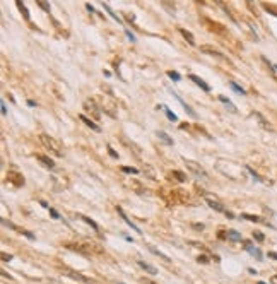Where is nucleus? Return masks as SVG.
Listing matches in <instances>:
<instances>
[{
    "label": "nucleus",
    "mask_w": 277,
    "mask_h": 284,
    "mask_svg": "<svg viewBox=\"0 0 277 284\" xmlns=\"http://www.w3.org/2000/svg\"><path fill=\"white\" fill-rule=\"evenodd\" d=\"M38 5H40L41 7V9H43V10H46V12H52V7H50L48 5V3H46V2H43V0H40V2H38Z\"/></svg>",
    "instance_id": "bb28decb"
},
{
    "label": "nucleus",
    "mask_w": 277,
    "mask_h": 284,
    "mask_svg": "<svg viewBox=\"0 0 277 284\" xmlns=\"http://www.w3.org/2000/svg\"><path fill=\"white\" fill-rule=\"evenodd\" d=\"M15 5H17V9L22 12V16H24L26 21H29V17H31V16H29V10L26 9V5H24V3H22V2H15Z\"/></svg>",
    "instance_id": "f3484780"
},
{
    "label": "nucleus",
    "mask_w": 277,
    "mask_h": 284,
    "mask_svg": "<svg viewBox=\"0 0 277 284\" xmlns=\"http://www.w3.org/2000/svg\"><path fill=\"white\" fill-rule=\"evenodd\" d=\"M229 87L234 91V93H238V94H241V96H245V94H246V93H245V89H241V87L238 86L236 82H233V80H231V82H229Z\"/></svg>",
    "instance_id": "aec40b11"
},
{
    "label": "nucleus",
    "mask_w": 277,
    "mask_h": 284,
    "mask_svg": "<svg viewBox=\"0 0 277 284\" xmlns=\"http://www.w3.org/2000/svg\"><path fill=\"white\" fill-rule=\"evenodd\" d=\"M86 9L89 10V12H96V10H94V7H92L91 3H86Z\"/></svg>",
    "instance_id": "58836bf2"
},
{
    "label": "nucleus",
    "mask_w": 277,
    "mask_h": 284,
    "mask_svg": "<svg viewBox=\"0 0 277 284\" xmlns=\"http://www.w3.org/2000/svg\"><path fill=\"white\" fill-rule=\"evenodd\" d=\"M123 171H125V173H138V170H137V168H129V166H125V168H123Z\"/></svg>",
    "instance_id": "2f4dec72"
},
{
    "label": "nucleus",
    "mask_w": 277,
    "mask_h": 284,
    "mask_svg": "<svg viewBox=\"0 0 277 284\" xmlns=\"http://www.w3.org/2000/svg\"><path fill=\"white\" fill-rule=\"evenodd\" d=\"M118 284H123V283H118Z\"/></svg>",
    "instance_id": "de8ad7c7"
},
{
    "label": "nucleus",
    "mask_w": 277,
    "mask_h": 284,
    "mask_svg": "<svg viewBox=\"0 0 277 284\" xmlns=\"http://www.w3.org/2000/svg\"><path fill=\"white\" fill-rule=\"evenodd\" d=\"M219 99H221V101H222V103H224V105H226V106H228V108H229L231 111H233V113H236V106H234V105H233V103H231V101H229V99H228V98H226V96H219Z\"/></svg>",
    "instance_id": "a211bd4d"
},
{
    "label": "nucleus",
    "mask_w": 277,
    "mask_h": 284,
    "mask_svg": "<svg viewBox=\"0 0 277 284\" xmlns=\"http://www.w3.org/2000/svg\"><path fill=\"white\" fill-rule=\"evenodd\" d=\"M178 29H180V33H182V36L188 41V45L195 47V38H194V34H192L190 31H187V29H183V28H178Z\"/></svg>",
    "instance_id": "ddd939ff"
},
{
    "label": "nucleus",
    "mask_w": 277,
    "mask_h": 284,
    "mask_svg": "<svg viewBox=\"0 0 277 284\" xmlns=\"http://www.w3.org/2000/svg\"><path fill=\"white\" fill-rule=\"evenodd\" d=\"M255 117H257V118H259V120H260V124H262V127H264V129H269V130H271V127H269V122L265 120V118L262 117L260 113H257V111H255Z\"/></svg>",
    "instance_id": "b1692460"
},
{
    "label": "nucleus",
    "mask_w": 277,
    "mask_h": 284,
    "mask_svg": "<svg viewBox=\"0 0 277 284\" xmlns=\"http://www.w3.org/2000/svg\"><path fill=\"white\" fill-rule=\"evenodd\" d=\"M108 152H110V156H111V158H118V152H115L111 145H108Z\"/></svg>",
    "instance_id": "72a5a7b5"
},
{
    "label": "nucleus",
    "mask_w": 277,
    "mask_h": 284,
    "mask_svg": "<svg viewBox=\"0 0 277 284\" xmlns=\"http://www.w3.org/2000/svg\"><path fill=\"white\" fill-rule=\"evenodd\" d=\"M79 118H80V120H82L84 124H86L87 127H89V129L94 130V132H101V127H99V125H96L94 122L91 120V118H87V117H86V115H80Z\"/></svg>",
    "instance_id": "9b49d317"
},
{
    "label": "nucleus",
    "mask_w": 277,
    "mask_h": 284,
    "mask_svg": "<svg viewBox=\"0 0 277 284\" xmlns=\"http://www.w3.org/2000/svg\"><path fill=\"white\" fill-rule=\"evenodd\" d=\"M269 257H271V259H274V260H277V253L276 252H271V253H269Z\"/></svg>",
    "instance_id": "ea45409f"
},
{
    "label": "nucleus",
    "mask_w": 277,
    "mask_h": 284,
    "mask_svg": "<svg viewBox=\"0 0 277 284\" xmlns=\"http://www.w3.org/2000/svg\"><path fill=\"white\" fill-rule=\"evenodd\" d=\"M183 161H185V164H187L188 170H190L195 176H199V178H200V176H202V178H207V173L204 171V168L200 166L199 163H195V161H190V159H187V158H185Z\"/></svg>",
    "instance_id": "7ed1b4c3"
},
{
    "label": "nucleus",
    "mask_w": 277,
    "mask_h": 284,
    "mask_svg": "<svg viewBox=\"0 0 277 284\" xmlns=\"http://www.w3.org/2000/svg\"><path fill=\"white\" fill-rule=\"evenodd\" d=\"M173 176H176L178 182H185V180H187V176H185L182 171H173Z\"/></svg>",
    "instance_id": "cd10ccee"
},
{
    "label": "nucleus",
    "mask_w": 277,
    "mask_h": 284,
    "mask_svg": "<svg viewBox=\"0 0 277 284\" xmlns=\"http://www.w3.org/2000/svg\"><path fill=\"white\" fill-rule=\"evenodd\" d=\"M259 284H267V283H264V281H260V283H259Z\"/></svg>",
    "instance_id": "a18cd8bd"
},
{
    "label": "nucleus",
    "mask_w": 277,
    "mask_h": 284,
    "mask_svg": "<svg viewBox=\"0 0 277 284\" xmlns=\"http://www.w3.org/2000/svg\"><path fill=\"white\" fill-rule=\"evenodd\" d=\"M0 108H2V115H7V108H5V103H0Z\"/></svg>",
    "instance_id": "4c0bfd02"
},
{
    "label": "nucleus",
    "mask_w": 277,
    "mask_h": 284,
    "mask_svg": "<svg viewBox=\"0 0 277 284\" xmlns=\"http://www.w3.org/2000/svg\"><path fill=\"white\" fill-rule=\"evenodd\" d=\"M137 264H138V266H140L142 269H144L145 272H149V274H152V276H154V274H157V269H156V267H152V266H149V264H145L144 260H138Z\"/></svg>",
    "instance_id": "4468645a"
},
{
    "label": "nucleus",
    "mask_w": 277,
    "mask_h": 284,
    "mask_svg": "<svg viewBox=\"0 0 277 284\" xmlns=\"http://www.w3.org/2000/svg\"><path fill=\"white\" fill-rule=\"evenodd\" d=\"M245 250L248 252V253H252L253 257H257V259H262V252H260V248H257V247H253L252 243H248V241H246L245 243Z\"/></svg>",
    "instance_id": "1a4fd4ad"
},
{
    "label": "nucleus",
    "mask_w": 277,
    "mask_h": 284,
    "mask_svg": "<svg viewBox=\"0 0 277 284\" xmlns=\"http://www.w3.org/2000/svg\"><path fill=\"white\" fill-rule=\"evenodd\" d=\"M200 52L207 53V55H210V57H222V53L219 52V50L209 47V45H202V47H200Z\"/></svg>",
    "instance_id": "6e6552de"
},
{
    "label": "nucleus",
    "mask_w": 277,
    "mask_h": 284,
    "mask_svg": "<svg viewBox=\"0 0 277 284\" xmlns=\"http://www.w3.org/2000/svg\"><path fill=\"white\" fill-rule=\"evenodd\" d=\"M195 229H204V224H194Z\"/></svg>",
    "instance_id": "79ce46f5"
},
{
    "label": "nucleus",
    "mask_w": 277,
    "mask_h": 284,
    "mask_svg": "<svg viewBox=\"0 0 277 284\" xmlns=\"http://www.w3.org/2000/svg\"><path fill=\"white\" fill-rule=\"evenodd\" d=\"M228 240H231V241H243V236H241L238 231H234V229H229V231H228Z\"/></svg>",
    "instance_id": "dca6fc26"
},
{
    "label": "nucleus",
    "mask_w": 277,
    "mask_h": 284,
    "mask_svg": "<svg viewBox=\"0 0 277 284\" xmlns=\"http://www.w3.org/2000/svg\"><path fill=\"white\" fill-rule=\"evenodd\" d=\"M253 238H255V240H257V241H260V243H262V241H264V240H265V236H264V235H262V233H260V231H255V233H253Z\"/></svg>",
    "instance_id": "c85d7f7f"
},
{
    "label": "nucleus",
    "mask_w": 277,
    "mask_h": 284,
    "mask_svg": "<svg viewBox=\"0 0 277 284\" xmlns=\"http://www.w3.org/2000/svg\"><path fill=\"white\" fill-rule=\"evenodd\" d=\"M164 113H166V117H168V120H169V122H176V120H178V117H176V115L173 113V111L169 110L168 106H164Z\"/></svg>",
    "instance_id": "412c9836"
},
{
    "label": "nucleus",
    "mask_w": 277,
    "mask_h": 284,
    "mask_svg": "<svg viewBox=\"0 0 277 284\" xmlns=\"http://www.w3.org/2000/svg\"><path fill=\"white\" fill-rule=\"evenodd\" d=\"M188 77H190V80H194V82L197 84L199 87H202V89L206 91V93H209V91H210V86H209V84H207V82H206V80H204V79H200L199 75H195V74H190V75H188Z\"/></svg>",
    "instance_id": "39448f33"
},
{
    "label": "nucleus",
    "mask_w": 277,
    "mask_h": 284,
    "mask_svg": "<svg viewBox=\"0 0 277 284\" xmlns=\"http://www.w3.org/2000/svg\"><path fill=\"white\" fill-rule=\"evenodd\" d=\"M28 105H29V106H36V103H34L33 99H29V101H28Z\"/></svg>",
    "instance_id": "c03bdc74"
},
{
    "label": "nucleus",
    "mask_w": 277,
    "mask_h": 284,
    "mask_svg": "<svg viewBox=\"0 0 277 284\" xmlns=\"http://www.w3.org/2000/svg\"><path fill=\"white\" fill-rule=\"evenodd\" d=\"M103 7H105V10H108V12H110V16H113V19H115V21L122 22V19L118 17V16H115V12H113V10H111V7L108 5V3H105V2H103Z\"/></svg>",
    "instance_id": "393cba45"
},
{
    "label": "nucleus",
    "mask_w": 277,
    "mask_h": 284,
    "mask_svg": "<svg viewBox=\"0 0 277 284\" xmlns=\"http://www.w3.org/2000/svg\"><path fill=\"white\" fill-rule=\"evenodd\" d=\"M117 213H118V214H120V216H122V219H123V221H125V222H127V224H129V226H130V228H132V229H134V231H137V233H138V235H140V233H142V231H140V228H138V226H136V224H134V222H132V221H130V219H129V217H127V216H125V213H123V211H122V207H117Z\"/></svg>",
    "instance_id": "0eeeda50"
},
{
    "label": "nucleus",
    "mask_w": 277,
    "mask_h": 284,
    "mask_svg": "<svg viewBox=\"0 0 277 284\" xmlns=\"http://www.w3.org/2000/svg\"><path fill=\"white\" fill-rule=\"evenodd\" d=\"M246 170H248V171H250V175H252V176H253V178H255V180H257V182H262V178H260V176H259V175H257V173H255V171H253V170H252V168H250V166H246Z\"/></svg>",
    "instance_id": "c756f323"
},
{
    "label": "nucleus",
    "mask_w": 277,
    "mask_h": 284,
    "mask_svg": "<svg viewBox=\"0 0 277 284\" xmlns=\"http://www.w3.org/2000/svg\"><path fill=\"white\" fill-rule=\"evenodd\" d=\"M79 217H80V219H82L84 222H86V224H89L92 229H96V231H98V229H99V228H98V224H96V222L92 221L91 217H87V216H79Z\"/></svg>",
    "instance_id": "6ab92c4d"
},
{
    "label": "nucleus",
    "mask_w": 277,
    "mask_h": 284,
    "mask_svg": "<svg viewBox=\"0 0 277 284\" xmlns=\"http://www.w3.org/2000/svg\"><path fill=\"white\" fill-rule=\"evenodd\" d=\"M206 202H207V206H209L210 209H214V211H215V213H226V209H224V207H222V204H219V202L212 201V199L207 197V199H206Z\"/></svg>",
    "instance_id": "9d476101"
},
{
    "label": "nucleus",
    "mask_w": 277,
    "mask_h": 284,
    "mask_svg": "<svg viewBox=\"0 0 277 284\" xmlns=\"http://www.w3.org/2000/svg\"><path fill=\"white\" fill-rule=\"evenodd\" d=\"M241 217H243V219L252 221V222H260V217L259 216H253V214H241Z\"/></svg>",
    "instance_id": "4be33fe9"
},
{
    "label": "nucleus",
    "mask_w": 277,
    "mask_h": 284,
    "mask_svg": "<svg viewBox=\"0 0 277 284\" xmlns=\"http://www.w3.org/2000/svg\"><path fill=\"white\" fill-rule=\"evenodd\" d=\"M2 260H3V262H9V260H12V255H7V253H2Z\"/></svg>",
    "instance_id": "e433bc0d"
},
{
    "label": "nucleus",
    "mask_w": 277,
    "mask_h": 284,
    "mask_svg": "<svg viewBox=\"0 0 277 284\" xmlns=\"http://www.w3.org/2000/svg\"><path fill=\"white\" fill-rule=\"evenodd\" d=\"M197 262H200V264H209V259H207L206 255H200L199 259H197Z\"/></svg>",
    "instance_id": "473e14b6"
},
{
    "label": "nucleus",
    "mask_w": 277,
    "mask_h": 284,
    "mask_svg": "<svg viewBox=\"0 0 277 284\" xmlns=\"http://www.w3.org/2000/svg\"><path fill=\"white\" fill-rule=\"evenodd\" d=\"M274 69H276V71H277V65H276V67H274Z\"/></svg>",
    "instance_id": "49530a36"
},
{
    "label": "nucleus",
    "mask_w": 277,
    "mask_h": 284,
    "mask_svg": "<svg viewBox=\"0 0 277 284\" xmlns=\"http://www.w3.org/2000/svg\"><path fill=\"white\" fill-rule=\"evenodd\" d=\"M38 161H40L41 164H45V168H48V170H55V161L52 158H48V156L40 154L38 156Z\"/></svg>",
    "instance_id": "423d86ee"
},
{
    "label": "nucleus",
    "mask_w": 277,
    "mask_h": 284,
    "mask_svg": "<svg viewBox=\"0 0 277 284\" xmlns=\"http://www.w3.org/2000/svg\"><path fill=\"white\" fill-rule=\"evenodd\" d=\"M7 178H9L10 182H12L14 185H17V187L24 185V176H22L21 173H17V171H9V175H7Z\"/></svg>",
    "instance_id": "20e7f679"
},
{
    "label": "nucleus",
    "mask_w": 277,
    "mask_h": 284,
    "mask_svg": "<svg viewBox=\"0 0 277 284\" xmlns=\"http://www.w3.org/2000/svg\"><path fill=\"white\" fill-rule=\"evenodd\" d=\"M40 204H41V206H43V207H46V209H50V207H48V204H46V202H45V201H40Z\"/></svg>",
    "instance_id": "37998d69"
},
{
    "label": "nucleus",
    "mask_w": 277,
    "mask_h": 284,
    "mask_svg": "<svg viewBox=\"0 0 277 284\" xmlns=\"http://www.w3.org/2000/svg\"><path fill=\"white\" fill-rule=\"evenodd\" d=\"M50 216H52V217H53V219H59V217H60V214H59V213H57V211H55V209H52V207H50Z\"/></svg>",
    "instance_id": "7c9ffc66"
},
{
    "label": "nucleus",
    "mask_w": 277,
    "mask_h": 284,
    "mask_svg": "<svg viewBox=\"0 0 277 284\" xmlns=\"http://www.w3.org/2000/svg\"><path fill=\"white\" fill-rule=\"evenodd\" d=\"M156 134H157V137H159V139L164 142V144H168V145H173V141H171V137H169L166 132H163V130H157Z\"/></svg>",
    "instance_id": "2eb2a0df"
},
{
    "label": "nucleus",
    "mask_w": 277,
    "mask_h": 284,
    "mask_svg": "<svg viewBox=\"0 0 277 284\" xmlns=\"http://www.w3.org/2000/svg\"><path fill=\"white\" fill-rule=\"evenodd\" d=\"M40 139H41V144H43L46 149H50V152H55L57 156L64 154V147H62V144L55 137L48 136V134H41Z\"/></svg>",
    "instance_id": "f257e3e1"
},
{
    "label": "nucleus",
    "mask_w": 277,
    "mask_h": 284,
    "mask_svg": "<svg viewBox=\"0 0 277 284\" xmlns=\"http://www.w3.org/2000/svg\"><path fill=\"white\" fill-rule=\"evenodd\" d=\"M22 235H24L28 240H34V235L33 233H29V231H26V229H22Z\"/></svg>",
    "instance_id": "f704fd0d"
},
{
    "label": "nucleus",
    "mask_w": 277,
    "mask_h": 284,
    "mask_svg": "<svg viewBox=\"0 0 277 284\" xmlns=\"http://www.w3.org/2000/svg\"><path fill=\"white\" fill-rule=\"evenodd\" d=\"M84 111H87V113H89L94 120H99V118H101V111H99L94 99H91V98L84 101Z\"/></svg>",
    "instance_id": "f03ea898"
},
{
    "label": "nucleus",
    "mask_w": 277,
    "mask_h": 284,
    "mask_svg": "<svg viewBox=\"0 0 277 284\" xmlns=\"http://www.w3.org/2000/svg\"><path fill=\"white\" fill-rule=\"evenodd\" d=\"M173 96H175V98H176V99H178V101H180V103H182V106H183V108H185V111H187V113H188V115H190V117H192V118H197V113H195V111H194V110H192V108H190V106H188V105H187V103H185V101H183V99H182V98H180V96H178V94H176V93H173Z\"/></svg>",
    "instance_id": "f8f14e48"
},
{
    "label": "nucleus",
    "mask_w": 277,
    "mask_h": 284,
    "mask_svg": "<svg viewBox=\"0 0 277 284\" xmlns=\"http://www.w3.org/2000/svg\"><path fill=\"white\" fill-rule=\"evenodd\" d=\"M168 77L169 79H173L175 82H178L180 79H182V75L178 74V72H175V71H168Z\"/></svg>",
    "instance_id": "5701e85b"
},
{
    "label": "nucleus",
    "mask_w": 277,
    "mask_h": 284,
    "mask_svg": "<svg viewBox=\"0 0 277 284\" xmlns=\"http://www.w3.org/2000/svg\"><path fill=\"white\" fill-rule=\"evenodd\" d=\"M149 284H154V283H149Z\"/></svg>",
    "instance_id": "09e8293b"
},
{
    "label": "nucleus",
    "mask_w": 277,
    "mask_h": 284,
    "mask_svg": "<svg viewBox=\"0 0 277 284\" xmlns=\"http://www.w3.org/2000/svg\"><path fill=\"white\" fill-rule=\"evenodd\" d=\"M149 250H151V252L154 253V255H157V257H161V259H163V260H166V262H169V257H166V255H164V253H161V252H157V250H156V248H152V247H149Z\"/></svg>",
    "instance_id": "a878e982"
},
{
    "label": "nucleus",
    "mask_w": 277,
    "mask_h": 284,
    "mask_svg": "<svg viewBox=\"0 0 277 284\" xmlns=\"http://www.w3.org/2000/svg\"><path fill=\"white\" fill-rule=\"evenodd\" d=\"M271 284H277V274L271 278Z\"/></svg>",
    "instance_id": "a19ab883"
},
{
    "label": "nucleus",
    "mask_w": 277,
    "mask_h": 284,
    "mask_svg": "<svg viewBox=\"0 0 277 284\" xmlns=\"http://www.w3.org/2000/svg\"><path fill=\"white\" fill-rule=\"evenodd\" d=\"M125 34H127V38H129V40H130V41H132V43H134V41H136V36H134V34H132V33H130V31H129V29H125Z\"/></svg>",
    "instance_id": "c9c22d12"
}]
</instances>
